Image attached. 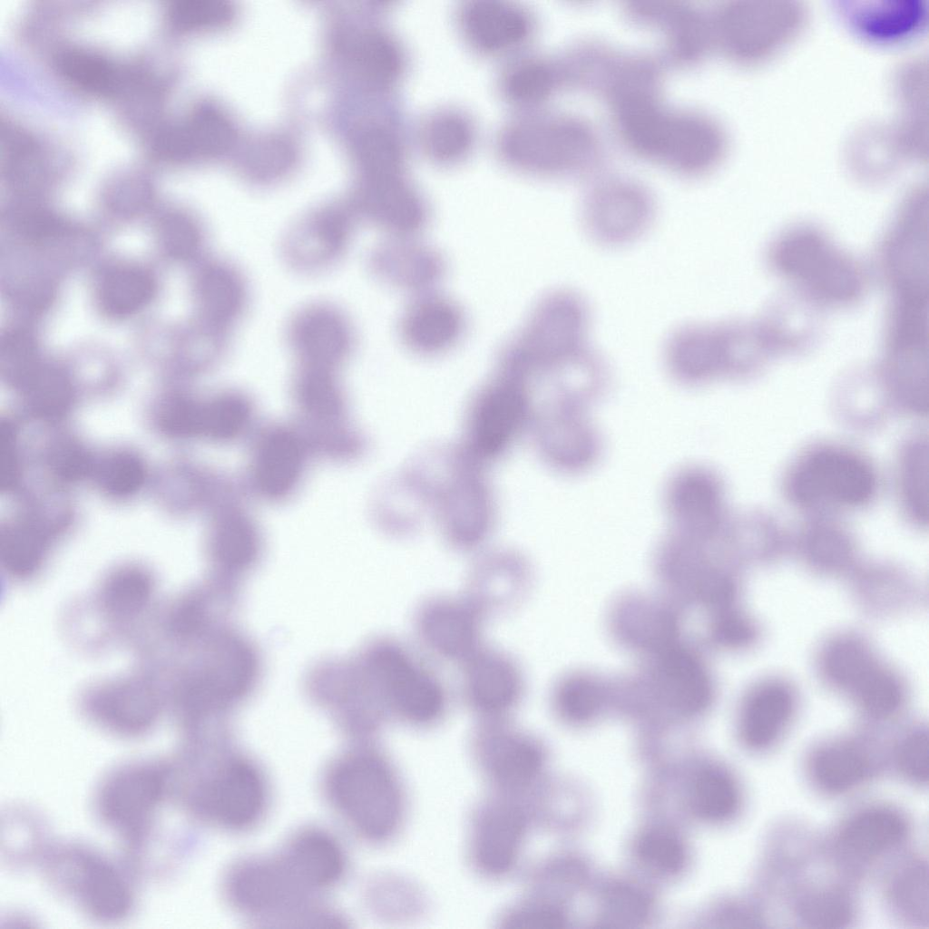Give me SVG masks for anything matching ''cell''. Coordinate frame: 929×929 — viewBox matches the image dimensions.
Wrapping results in <instances>:
<instances>
[{"mask_svg":"<svg viewBox=\"0 0 929 929\" xmlns=\"http://www.w3.org/2000/svg\"><path fill=\"white\" fill-rule=\"evenodd\" d=\"M233 13L232 5L226 0H177L170 10L172 22L186 29L226 24Z\"/></svg>","mask_w":929,"mask_h":929,"instance_id":"cell-55","label":"cell"},{"mask_svg":"<svg viewBox=\"0 0 929 929\" xmlns=\"http://www.w3.org/2000/svg\"><path fill=\"white\" fill-rule=\"evenodd\" d=\"M836 11L856 36L877 44L907 42L925 28V0H842Z\"/></svg>","mask_w":929,"mask_h":929,"instance_id":"cell-17","label":"cell"},{"mask_svg":"<svg viewBox=\"0 0 929 929\" xmlns=\"http://www.w3.org/2000/svg\"><path fill=\"white\" fill-rule=\"evenodd\" d=\"M456 308L439 298L416 303L405 317L402 332L406 343L420 352H438L451 346L462 331Z\"/></svg>","mask_w":929,"mask_h":929,"instance_id":"cell-32","label":"cell"},{"mask_svg":"<svg viewBox=\"0 0 929 929\" xmlns=\"http://www.w3.org/2000/svg\"><path fill=\"white\" fill-rule=\"evenodd\" d=\"M44 866L50 884L91 917L115 922L132 911L129 878L98 851L79 844L61 846L47 853Z\"/></svg>","mask_w":929,"mask_h":929,"instance_id":"cell-4","label":"cell"},{"mask_svg":"<svg viewBox=\"0 0 929 929\" xmlns=\"http://www.w3.org/2000/svg\"><path fill=\"white\" fill-rule=\"evenodd\" d=\"M195 294L205 323L228 333L240 321L249 302L246 279L227 260L209 262L200 270Z\"/></svg>","mask_w":929,"mask_h":929,"instance_id":"cell-24","label":"cell"},{"mask_svg":"<svg viewBox=\"0 0 929 929\" xmlns=\"http://www.w3.org/2000/svg\"><path fill=\"white\" fill-rule=\"evenodd\" d=\"M248 416L246 401L236 395H224L207 403L196 402L195 435L230 439L244 427Z\"/></svg>","mask_w":929,"mask_h":929,"instance_id":"cell-48","label":"cell"},{"mask_svg":"<svg viewBox=\"0 0 929 929\" xmlns=\"http://www.w3.org/2000/svg\"><path fill=\"white\" fill-rule=\"evenodd\" d=\"M875 490V477L865 461L832 448L807 456L790 482L793 498L805 506H859L870 501Z\"/></svg>","mask_w":929,"mask_h":929,"instance_id":"cell-8","label":"cell"},{"mask_svg":"<svg viewBox=\"0 0 929 929\" xmlns=\"http://www.w3.org/2000/svg\"><path fill=\"white\" fill-rule=\"evenodd\" d=\"M564 917L553 907L530 906L522 908L506 920V927L515 929H558L563 926Z\"/></svg>","mask_w":929,"mask_h":929,"instance_id":"cell-60","label":"cell"},{"mask_svg":"<svg viewBox=\"0 0 929 929\" xmlns=\"http://www.w3.org/2000/svg\"><path fill=\"white\" fill-rule=\"evenodd\" d=\"M354 214L396 233L422 226L424 206L399 174L363 179L356 193Z\"/></svg>","mask_w":929,"mask_h":929,"instance_id":"cell-21","label":"cell"},{"mask_svg":"<svg viewBox=\"0 0 929 929\" xmlns=\"http://www.w3.org/2000/svg\"><path fill=\"white\" fill-rule=\"evenodd\" d=\"M233 138L229 120L219 111L205 107L178 132L175 146L184 154L214 155L226 151Z\"/></svg>","mask_w":929,"mask_h":929,"instance_id":"cell-44","label":"cell"},{"mask_svg":"<svg viewBox=\"0 0 929 929\" xmlns=\"http://www.w3.org/2000/svg\"><path fill=\"white\" fill-rule=\"evenodd\" d=\"M802 920L812 927L840 928L851 920L853 908L848 896L836 889L807 894L799 903Z\"/></svg>","mask_w":929,"mask_h":929,"instance_id":"cell-51","label":"cell"},{"mask_svg":"<svg viewBox=\"0 0 929 929\" xmlns=\"http://www.w3.org/2000/svg\"><path fill=\"white\" fill-rule=\"evenodd\" d=\"M0 450L1 485L3 489L10 491L16 484L18 478V457L15 430L9 422L1 423Z\"/></svg>","mask_w":929,"mask_h":929,"instance_id":"cell-61","label":"cell"},{"mask_svg":"<svg viewBox=\"0 0 929 929\" xmlns=\"http://www.w3.org/2000/svg\"><path fill=\"white\" fill-rule=\"evenodd\" d=\"M359 653L390 715L417 727L435 724L445 716L450 698L445 682L405 643L376 638Z\"/></svg>","mask_w":929,"mask_h":929,"instance_id":"cell-1","label":"cell"},{"mask_svg":"<svg viewBox=\"0 0 929 929\" xmlns=\"http://www.w3.org/2000/svg\"><path fill=\"white\" fill-rule=\"evenodd\" d=\"M812 772L815 780L823 789L842 792L864 779L868 772V761L855 746L834 744L817 753Z\"/></svg>","mask_w":929,"mask_h":929,"instance_id":"cell-39","label":"cell"},{"mask_svg":"<svg viewBox=\"0 0 929 929\" xmlns=\"http://www.w3.org/2000/svg\"><path fill=\"white\" fill-rule=\"evenodd\" d=\"M265 789L257 769L243 760L224 766L200 783L193 796L196 807L230 827H245L262 812Z\"/></svg>","mask_w":929,"mask_h":929,"instance_id":"cell-14","label":"cell"},{"mask_svg":"<svg viewBox=\"0 0 929 929\" xmlns=\"http://www.w3.org/2000/svg\"><path fill=\"white\" fill-rule=\"evenodd\" d=\"M822 664L830 682L851 693L865 710L885 700L895 684L894 675L852 639L832 642L824 652Z\"/></svg>","mask_w":929,"mask_h":929,"instance_id":"cell-19","label":"cell"},{"mask_svg":"<svg viewBox=\"0 0 929 929\" xmlns=\"http://www.w3.org/2000/svg\"><path fill=\"white\" fill-rule=\"evenodd\" d=\"M484 619L464 595H434L416 607L414 630L431 655L462 665L484 646Z\"/></svg>","mask_w":929,"mask_h":929,"instance_id":"cell-10","label":"cell"},{"mask_svg":"<svg viewBox=\"0 0 929 929\" xmlns=\"http://www.w3.org/2000/svg\"><path fill=\"white\" fill-rule=\"evenodd\" d=\"M330 790L346 817L374 839L389 836L401 815V796L387 766L376 756L360 753L333 771Z\"/></svg>","mask_w":929,"mask_h":929,"instance_id":"cell-5","label":"cell"},{"mask_svg":"<svg viewBox=\"0 0 929 929\" xmlns=\"http://www.w3.org/2000/svg\"><path fill=\"white\" fill-rule=\"evenodd\" d=\"M173 771L157 761L126 763L100 782L94 808L100 820L133 852L142 850L152 825L170 795Z\"/></svg>","mask_w":929,"mask_h":929,"instance_id":"cell-3","label":"cell"},{"mask_svg":"<svg viewBox=\"0 0 929 929\" xmlns=\"http://www.w3.org/2000/svg\"><path fill=\"white\" fill-rule=\"evenodd\" d=\"M898 763L902 772L914 782L928 780V735L917 730L907 736L898 751Z\"/></svg>","mask_w":929,"mask_h":929,"instance_id":"cell-58","label":"cell"},{"mask_svg":"<svg viewBox=\"0 0 929 929\" xmlns=\"http://www.w3.org/2000/svg\"><path fill=\"white\" fill-rule=\"evenodd\" d=\"M533 572L522 556L498 552L478 560L471 568L464 596L485 617L509 613L529 594Z\"/></svg>","mask_w":929,"mask_h":929,"instance_id":"cell-16","label":"cell"},{"mask_svg":"<svg viewBox=\"0 0 929 929\" xmlns=\"http://www.w3.org/2000/svg\"><path fill=\"white\" fill-rule=\"evenodd\" d=\"M605 698L603 686L595 679L571 674L553 687L551 702L555 713L564 721L581 723L593 718Z\"/></svg>","mask_w":929,"mask_h":929,"instance_id":"cell-43","label":"cell"},{"mask_svg":"<svg viewBox=\"0 0 929 929\" xmlns=\"http://www.w3.org/2000/svg\"><path fill=\"white\" fill-rule=\"evenodd\" d=\"M503 149L515 163L541 171L582 168L594 157L595 138L583 123L567 118L521 122L503 138Z\"/></svg>","mask_w":929,"mask_h":929,"instance_id":"cell-7","label":"cell"},{"mask_svg":"<svg viewBox=\"0 0 929 929\" xmlns=\"http://www.w3.org/2000/svg\"><path fill=\"white\" fill-rule=\"evenodd\" d=\"M649 687L655 700L681 715H696L711 702V679L699 659L684 648L667 645L654 651Z\"/></svg>","mask_w":929,"mask_h":929,"instance_id":"cell-15","label":"cell"},{"mask_svg":"<svg viewBox=\"0 0 929 929\" xmlns=\"http://www.w3.org/2000/svg\"><path fill=\"white\" fill-rule=\"evenodd\" d=\"M461 666L463 699L477 715L504 719L522 704L525 675L509 652L484 645Z\"/></svg>","mask_w":929,"mask_h":929,"instance_id":"cell-11","label":"cell"},{"mask_svg":"<svg viewBox=\"0 0 929 929\" xmlns=\"http://www.w3.org/2000/svg\"><path fill=\"white\" fill-rule=\"evenodd\" d=\"M354 212L341 207L319 209L286 231L281 253L287 265L306 275L325 272L345 256L355 230Z\"/></svg>","mask_w":929,"mask_h":929,"instance_id":"cell-12","label":"cell"},{"mask_svg":"<svg viewBox=\"0 0 929 929\" xmlns=\"http://www.w3.org/2000/svg\"><path fill=\"white\" fill-rule=\"evenodd\" d=\"M356 154L363 178L399 173L401 154L398 143L384 129L370 127L361 132L356 142Z\"/></svg>","mask_w":929,"mask_h":929,"instance_id":"cell-50","label":"cell"},{"mask_svg":"<svg viewBox=\"0 0 929 929\" xmlns=\"http://www.w3.org/2000/svg\"><path fill=\"white\" fill-rule=\"evenodd\" d=\"M554 81V73L549 65L530 61L509 72L504 80V90L510 98L517 102H535L550 93Z\"/></svg>","mask_w":929,"mask_h":929,"instance_id":"cell-54","label":"cell"},{"mask_svg":"<svg viewBox=\"0 0 929 929\" xmlns=\"http://www.w3.org/2000/svg\"><path fill=\"white\" fill-rule=\"evenodd\" d=\"M522 813L497 806L485 812L476 827L474 851L477 863L490 874H501L513 864L524 834Z\"/></svg>","mask_w":929,"mask_h":929,"instance_id":"cell-28","label":"cell"},{"mask_svg":"<svg viewBox=\"0 0 929 929\" xmlns=\"http://www.w3.org/2000/svg\"><path fill=\"white\" fill-rule=\"evenodd\" d=\"M302 469V454L296 438L285 432L270 435L260 445L255 464V478L260 490L280 497L296 485Z\"/></svg>","mask_w":929,"mask_h":929,"instance_id":"cell-33","label":"cell"},{"mask_svg":"<svg viewBox=\"0 0 929 929\" xmlns=\"http://www.w3.org/2000/svg\"><path fill=\"white\" fill-rule=\"evenodd\" d=\"M89 700L88 709L94 720L122 736L144 733L158 715L155 694L142 681L125 680L106 685Z\"/></svg>","mask_w":929,"mask_h":929,"instance_id":"cell-23","label":"cell"},{"mask_svg":"<svg viewBox=\"0 0 929 929\" xmlns=\"http://www.w3.org/2000/svg\"><path fill=\"white\" fill-rule=\"evenodd\" d=\"M33 410L43 416L54 417L68 406L72 389L66 376L59 369L38 362L15 386Z\"/></svg>","mask_w":929,"mask_h":929,"instance_id":"cell-42","label":"cell"},{"mask_svg":"<svg viewBox=\"0 0 929 929\" xmlns=\"http://www.w3.org/2000/svg\"><path fill=\"white\" fill-rule=\"evenodd\" d=\"M258 551L256 533L241 518L225 519L213 533L211 553L225 572L237 574L248 570L255 562Z\"/></svg>","mask_w":929,"mask_h":929,"instance_id":"cell-41","label":"cell"},{"mask_svg":"<svg viewBox=\"0 0 929 929\" xmlns=\"http://www.w3.org/2000/svg\"><path fill=\"white\" fill-rule=\"evenodd\" d=\"M236 899L253 910L275 907L302 885L286 863L256 865L240 871L233 881Z\"/></svg>","mask_w":929,"mask_h":929,"instance_id":"cell-36","label":"cell"},{"mask_svg":"<svg viewBox=\"0 0 929 929\" xmlns=\"http://www.w3.org/2000/svg\"><path fill=\"white\" fill-rule=\"evenodd\" d=\"M645 902L641 895L627 889H615L609 895L607 911L611 919L617 922H631L641 917L645 912Z\"/></svg>","mask_w":929,"mask_h":929,"instance_id":"cell-62","label":"cell"},{"mask_svg":"<svg viewBox=\"0 0 929 929\" xmlns=\"http://www.w3.org/2000/svg\"><path fill=\"white\" fill-rule=\"evenodd\" d=\"M727 146L720 126L694 112H675L661 159L678 171L699 174L714 167Z\"/></svg>","mask_w":929,"mask_h":929,"instance_id":"cell-22","label":"cell"},{"mask_svg":"<svg viewBox=\"0 0 929 929\" xmlns=\"http://www.w3.org/2000/svg\"><path fill=\"white\" fill-rule=\"evenodd\" d=\"M804 5L793 0H739L724 4L711 19L713 40L742 65L774 58L803 33Z\"/></svg>","mask_w":929,"mask_h":929,"instance_id":"cell-2","label":"cell"},{"mask_svg":"<svg viewBox=\"0 0 929 929\" xmlns=\"http://www.w3.org/2000/svg\"><path fill=\"white\" fill-rule=\"evenodd\" d=\"M91 474L101 491L114 499L135 494L146 477L143 461L129 450H114L101 457L93 462Z\"/></svg>","mask_w":929,"mask_h":929,"instance_id":"cell-45","label":"cell"},{"mask_svg":"<svg viewBox=\"0 0 929 929\" xmlns=\"http://www.w3.org/2000/svg\"><path fill=\"white\" fill-rule=\"evenodd\" d=\"M906 822L896 812L873 808L855 816L845 826L841 840L846 849L861 856L879 855L901 842Z\"/></svg>","mask_w":929,"mask_h":929,"instance_id":"cell-35","label":"cell"},{"mask_svg":"<svg viewBox=\"0 0 929 929\" xmlns=\"http://www.w3.org/2000/svg\"><path fill=\"white\" fill-rule=\"evenodd\" d=\"M631 12L639 21L661 26L669 51L680 62L701 57L713 39L711 20L692 7L641 3Z\"/></svg>","mask_w":929,"mask_h":929,"instance_id":"cell-26","label":"cell"},{"mask_svg":"<svg viewBox=\"0 0 929 929\" xmlns=\"http://www.w3.org/2000/svg\"><path fill=\"white\" fill-rule=\"evenodd\" d=\"M655 217L654 201L643 187L607 181L591 189L581 207L584 233L603 247H622L641 239Z\"/></svg>","mask_w":929,"mask_h":929,"instance_id":"cell-9","label":"cell"},{"mask_svg":"<svg viewBox=\"0 0 929 929\" xmlns=\"http://www.w3.org/2000/svg\"><path fill=\"white\" fill-rule=\"evenodd\" d=\"M161 237L166 249L180 259L195 256L203 242L200 227L186 217H174L166 221L161 227Z\"/></svg>","mask_w":929,"mask_h":929,"instance_id":"cell-57","label":"cell"},{"mask_svg":"<svg viewBox=\"0 0 929 929\" xmlns=\"http://www.w3.org/2000/svg\"><path fill=\"white\" fill-rule=\"evenodd\" d=\"M744 329L731 322H691L674 328L663 359L673 380L701 386L738 367L748 348Z\"/></svg>","mask_w":929,"mask_h":929,"instance_id":"cell-6","label":"cell"},{"mask_svg":"<svg viewBox=\"0 0 929 929\" xmlns=\"http://www.w3.org/2000/svg\"><path fill=\"white\" fill-rule=\"evenodd\" d=\"M463 27L478 48L498 51L523 40L531 29L528 15L509 3L477 0L465 7Z\"/></svg>","mask_w":929,"mask_h":929,"instance_id":"cell-27","label":"cell"},{"mask_svg":"<svg viewBox=\"0 0 929 929\" xmlns=\"http://www.w3.org/2000/svg\"><path fill=\"white\" fill-rule=\"evenodd\" d=\"M473 142L470 122L461 113L445 111L433 116L424 130V142L429 154L441 161L461 158Z\"/></svg>","mask_w":929,"mask_h":929,"instance_id":"cell-46","label":"cell"},{"mask_svg":"<svg viewBox=\"0 0 929 929\" xmlns=\"http://www.w3.org/2000/svg\"><path fill=\"white\" fill-rule=\"evenodd\" d=\"M57 66L66 79L88 91L104 93L116 83L114 65L97 53L68 49L58 55Z\"/></svg>","mask_w":929,"mask_h":929,"instance_id":"cell-49","label":"cell"},{"mask_svg":"<svg viewBox=\"0 0 929 929\" xmlns=\"http://www.w3.org/2000/svg\"><path fill=\"white\" fill-rule=\"evenodd\" d=\"M285 863L302 885L310 886L333 884L344 868L343 855L337 842L318 831L300 836Z\"/></svg>","mask_w":929,"mask_h":929,"instance_id":"cell-34","label":"cell"},{"mask_svg":"<svg viewBox=\"0 0 929 929\" xmlns=\"http://www.w3.org/2000/svg\"><path fill=\"white\" fill-rule=\"evenodd\" d=\"M39 515H27L1 532V558L8 572L19 578L33 575L42 566L58 526Z\"/></svg>","mask_w":929,"mask_h":929,"instance_id":"cell-31","label":"cell"},{"mask_svg":"<svg viewBox=\"0 0 929 929\" xmlns=\"http://www.w3.org/2000/svg\"><path fill=\"white\" fill-rule=\"evenodd\" d=\"M637 854L651 868L666 873H677L686 861L682 842L672 833L654 829L644 833L637 843Z\"/></svg>","mask_w":929,"mask_h":929,"instance_id":"cell-53","label":"cell"},{"mask_svg":"<svg viewBox=\"0 0 929 929\" xmlns=\"http://www.w3.org/2000/svg\"><path fill=\"white\" fill-rule=\"evenodd\" d=\"M752 623L737 612L721 614L714 626V635L727 646L740 647L748 644L755 638Z\"/></svg>","mask_w":929,"mask_h":929,"instance_id":"cell-59","label":"cell"},{"mask_svg":"<svg viewBox=\"0 0 929 929\" xmlns=\"http://www.w3.org/2000/svg\"><path fill=\"white\" fill-rule=\"evenodd\" d=\"M801 236L788 241L787 249H781V266L807 280L825 296L839 299L854 296L857 283L848 264L834 254L818 237Z\"/></svg>","mask_w":929,"mask_h":929,"instance_id":"cell-25","label":"cell"},{"mask_svg":"<svg viewBox=\"0 0 929 929\" xmlns=\"http://www.w3.org/2000/svg\"><path fill=\"white\" fill-rule=\"evenodd\" d=\"M846 153L849 170L867 181L888 177L908 159L894 124L878 122L855 132Z\"/></svg>","mask_w":929,"mask_h":929,"instance_id":"cell-30","label":"cell"},{"mask_svg":"<svg viewBox=\"0 0 929 929\" xmlns=\"http://www.w3.org/2000/svg\"><path fill=\"white\" fill-rule=\"evenodd\" d=\"M503 719H485L487 722L478 731L476 739L494 779L505 787H517L536 776L542 766L543 750L533 737Z\"/></svg>","mask_w":929,"mask_h":929,"instance_id":"cell-20","label":"cell"},{"mask_svg":"<svg viewBox=\"0 0 929 929\" xmlns=\"http://www.w3.org/2000/svg\"><path fill=\"white\" fill-rule=\"evenodd\" d=\"M350 58L359 76L374 85H386L395 81L403 64L397 44L379 32L358 36L352 43Z\"/></svg>","mask_w":929,"mask_h":929,"instance_id":"cell-38","label":"cell"},{"mask_svg":"<svg viewBox=\"0 0 929 929\" xmlns=\"http://www.w3.org/2000/svg\"><path fill=\"white\" fill-rule=\"evenodd\" d=\"M154 282L145 270L117 267L107 271L99 285L98 300L112 317H126L142 309L152 298Z\"/></svg>","mask_w":929,"mask_h":929,"instance_id":"cell-37","label":"cell"},{"mask_svg":"<svg viewBox=\"0 0 929 929\" xmlns=\"http://www.w3.org/2000/svg\"><path fill=\"white\" fill-rule=\"evenodd\" d=\"M672 527L713 529L720 526L723 491L716 474L704 465H688L672 474L664 492Z\"/></svg>","mask_w":929,"mask_h":929,"instance_id":"cell-18","label":"cell"},{"mask_svg":"<svg viewBox=\"0 0 929 929\" xmlns=\"http://www.w3.org/2000/svg\"><path fill=\"white\" fill-rule=\"evenodd\" d=\"M893 898L899 910L914 922H928V871L927 865L914 864L905 869L896 878Z\"/></svg>","mask_w":929,"mask_h":929,"instance_id":"cell-52","label":"cell"},{"mask_svg":"<svg viewBox=\"0 0 929 929\" xmlns=\"http://www.w3.org/2000/svg\"><path fill=\"white\" fill-rule=\"evenodd\" d=\"M794 709L789 688L768 682L757 688L746 700L740 719L741 735L753 748L770 746L781 735Z\"/></svg>","mask_w":929,"mask_h":929,"instance_id":"cell-29","label":"cell"},{"mask_svg":"<svg viewBox=\"0 0 929 929\" xmlns=\"http://www.w3.org/2000/svg\"><path fill=\"white\" fill-rule=\"evenodd\" d=\"M287 343L299 365L335 369L353 351L355 331L341 308L328 302H311L291 316Z\"/></svg>","mask_w":929,"mask_h":929,"instance_id":"cell-13","label":"cell"},{"mask_svg":"<svg viewBox=\"0 0 929 929\" xmlns=\"http://www.w3.org/2000/svg\"><path fill=\"white\" fill-rule=\"evenodd\" d=\"M906 500L914 515L927 517V451L921 446L909 453L905 468Z\"/></svg>","mask_w":929,"mask_h":929,"instance_id":"cell-56","label":"cell"},{"mask_svg":"<svg viewBox=\"0 0 929 929\" xmlns=\"http://www.w3.org/2000/svg\"><path fill=\"white\" fill-rule=\"evenodd\" d=\"M152 592V580L139 567H124L110 576L103 599L107 610L127 617L140 612L147 605Z\"/></svg>","mask_w":929,"mask_h":929,"instance_id":"cell-47","label":"cell"},{"mask_svg":"<svg viewBox=\"0 0 929 929\" xmlns=\"http://www.w3.org/2000/svg\"><path fill=\"white\" fill-rule=\"evenodd\" d=\"M691 806L701 818L718 822L731 817L739 804V793L732 777L723 769L707 768L695 777Z\"/></svg>","mask_w":929,"mask_h":929,"instance_id":"cell-40","label":"cell"}]
</instances>
